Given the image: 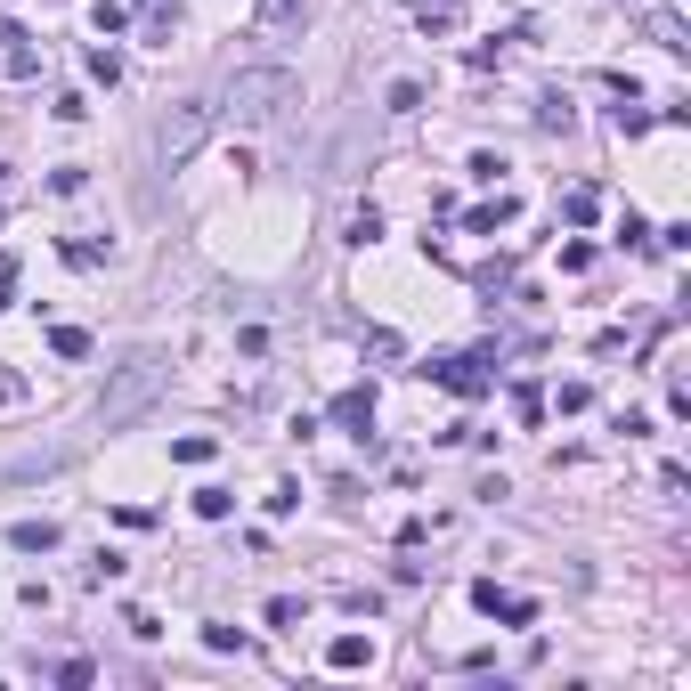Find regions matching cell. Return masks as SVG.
Segmentation results:
<instances>
[{"mask_svg": "<svg viewBox=\"0 0 691 691\" xmlns=\"http://www.w3.org/2000/svg\"><path fill=\"white\" fill-rule=\"evenodd\" d=\"M0 41H9V49H0V66H9L17 82H33V74H41V57L25 49V33H17V25H0Z\"/></svg>", "mask_w": 691, "mask_h": 691, "instance_id": "277c9868", "label": "cell"}, {"mask_svg": "<svg viewBox=\"0 0 691 691\" xmlns=\"http://www.w3.org/2000/svg\"><path fill=\"white\" fill-rule=\"evenodd\" d=\"M90 74H98V82L114 90V82H122V57H114V49H90Z\"/></svg>", "mask_w": 691, "mask_h": 691, "instance_id": "5bb4252c", "label": "cell"}, {"mask_svg": "<svg viewBox=\"0 0 691 691\" xmlns=\"http://www.w3.org/2000/svg\"><path fill=\"white\" fill-rule=\"evenodd\" d=\"M171 456H179V464H212V439L187 431V439H171Z\"/></svg>", "mask_w": 691, "mask_h": 691, "instance_id": "8fae6325", "label": "cell"}, {"mask_svg": "<svg viewBox=\"0 0 691 691\" xmlns=\"http://www.w3.org/2000/svg\"><path fill=\"white\" fill-rule=\"evenodd\" d=\"M277 98H293V74H236V90H228V106H236L244 122L277 114Z\"/></svg>", "mask_w": 691, "mask_h": 691, "instance_id": "6da1fadb", "label": "cell"}, {"mask_svg": "<svg viewBox=\"0 0 691 691\" xmlns=\"http://www.w3.org/2000/svg\"><path fill=\"white\" fill-rule=\"evenodd\" d=\"M90 25H98V33H122V25H131V9H122V0H98Z\"/></svg>", "mask_w": 691, "mask_h": 691, "instance_id": "7c38bea8", "label": "cell"}, {"mask_svg": "<svg viewBox=\"0 0 691 691\" xmlns=\"http://www.w3.org/2000/svg\"><path fill=\"white\" fill-rule=\"evenodd\" d=\"M9 399H25V383H17V374H9V366H0V407H9Z\"/></svg>", "mask_w": 691, "mask_h": 691, "instance_id": "9a60e30c", "label": "cell"}, {"mask_svg": "<svg viewBox=\"0 0 691 691\" xmlns=\"http://www.w3.org/2000/svg\"><path fill=\"white\" fill-rule=\"evenodd\" d=\"M334 423H350V431L366 439V423H374V391H342V399H334Z\"/></svg>", "mask_w": 691, "mask_h": 691, "instance_id": "8992f818", "label": "cell"}, {"mask_svg": "<svg viewBox=\"0 0 691 691\" xmlns=\"http://www.w3.org/2000/svg\"><path fill=\"white\" fill-rule=\"evenodd\" d=\"M423 374H431V383H448L456 399H480V391H488V374H480V358H431Z\"/></svg>", "mask_w": 691, "mask_h": 691, "instance_id": "7a4b0ae2", "label": "cell"}, {"mask_svg": "<svg viewBox=\"0 0 691 691\" xmlns=\"http://www.w3.org/2000/svg\"><path fill=\"white\" fill-rule=\"evenodd\" d=\"M472 602H480L488 618H505V626H529V618H537V602H521V594H496V578H480V586H472Z\"/></svg>", "mask_w": 691, "mask_h": 691, "instance_id": "3957f363", "label": "cell"}, {"mask_svg": "<svg viewBox=\"0 0 691 691\" xmlns=\"http://www.w3.org/2000/svg\"><path fill=\"white\" fill-rule=\"evenodd\" d=\"M253 17H261L269 33H293V25H301V0H261V9H253Z\"/></svg>", "mask_w": 691, "mask_h": 691, "instance_id": "9c48e42d", "label": "cell"}, {"mask_svg": "<svg viewBox=\"0 0 691 691\" xmlns=\"http://www.w3.org/2000/svg\"><path fill=\"white\" fill-rule=\"evenodd\" d=\"M9 545H17V553H57V521H17Z\"/></svg>", "mask_w": 691, "mask_h": 691, "instance_id": "52a82bcc", "label": "cell"}, {"mask_svg": "<svg viewBox=\"0 0 691 691\" xmlns=\"http://www.w3.org/2000/svg\"><path fill=\"white\" fill-rule=\"evenodd\" d=\"M49 350H57V358H90V334H82V326H57Z\"/></svg>", "mask_w": 691, "mask_h": 691, "instance_id": "30bf717a", "label": "cell"}, {"mask_svg": "<svg viewBox=\"0 0 691 691\" xmlns=\"http://www.w3.org/2000/svg\"><path fill=\"white\" fill-rule=\"evenodd\" d=\"M366 659H374L366 635H334V643H326V667H366Z\"/></svg>", "mask_w": 691, "mask_h": 691, "instance_id": "ba28073f", "label": "cell"}, {"mask_svg": "<svg viewBox=\"0 0 691 691\" xmlns=\"http://www.w3.org/2000/svg\"><path fill=\"white\" fill-rule=\"evenodd\" d=\"M228 505H236L228 488H196V513H204V521H228Z\"/></svg>", "mask_w": 691, "mask_h": 691, "instance_id": "4fadbf2b", "label": "cell"}, {"mask_svg": "<svg viewBox=\"0 0 691 691\" xmlns=\"http://www.w3.org/2000/svg\"><path fill=\"white\" fill-rule=\"evenodd\" d=\"M196 139H204V106H187V114L171 122V131H163V155L179 163V155H187V147H196Z\"/></svg>", "mask_w": 691, "mask_h": 691, "instance_id": "5b68a950", "label": "cell"}]
</instances>
